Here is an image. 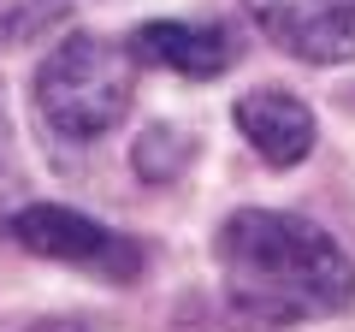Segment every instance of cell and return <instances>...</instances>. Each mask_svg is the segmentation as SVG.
I'll return each instance as SVG.
<instances>
[{"label":"cell","instance_id":"cell-4","mask_svg":"<svg viewBox=\"0 0 355 332\" xmlns=\"http://www.w3.org/2000/svg\"><path fill=\"white\" fill-rule=\"evenodd\" d=\"M243 13L272 48L308 65L355 60V0H243Z\"/></svg>","mask_w":355,"mask_h":332},{"label":"cell","instance_id":"cell-1","mask_svg":"<svg viewBox=\"0 0 355 332\" xmlns=\"http://www.w3.org/2000/svg\"><path fill=\"white\" fill-rule=\"evenodd\" d=\"M231 303L261 326L326 320L355 303V261L326 226L284 208H237L214 238Z\"/></svg>","mask_w":355,"mask_h":332},{"label":"cell","instance_id":"cell-6","mask_svg":"<svg viewBox=\"0 0 355 332\" xmlns=\"http://www.w3.org/2000/svg\"><path fill=\"white\" fill-rule=\"evenodd\" d=\"M237 131L266 166H296L314 149V113L291 90H249L237 101Z\"/></svg>","mask_w":355,"mask_h":332},{"label":"cell","instance_id":"cell-2","mask_svg":"<svg viewBox=\"0 0 355 332\" xmlns=\"http://www.w3.org/2000/svg\"><path fill=\"white\" fill-rule=\"evenodd\" d=\"M137 53L107 36H65L36 65V107L60 137L95 142L130 113Z\"/></svg>","mask_w":355,"mask_h":332},{"label":"cell","instance_id":"cell-5","mask_svg":"<svg viewBox=\"0 0 355 332\" xmlns=\"http://www.w3.org/2000/svg\"><path fill=\"white\" fill-rule=\"evenodd\" d=\"M130 53L148 60V65H166V72H184V77H219V72L237 65V42H231L219 24H190V18L137 24Z\"/></svg>","mask_w":355,"mask_h":332},{"label":"cell","instance_id":"cell-3","mask_svg":"<svg viewBox=\"0 0 355 332\" xmlns=\"http://www.w3.org/2000/svg\"><path fill=\"white\" fill-rule=\"evenodd\" d=\"M0 231H6L18 249H30V256L65 261V267H89V273H101V279H113V285H130L142 273V249L137 243L119 238V231H107L101 219L77 214V208L36 202V208H18Z\"/></svg>","mask_w":355,"mask_h":332}]
</instances>
